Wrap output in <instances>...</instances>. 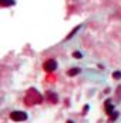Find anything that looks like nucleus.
Listing matches in <instances>:
<instances>
[{
  "instance_id": "obj_1",
  "label": "nucleus",
  "mask_w": 121,
  "mask_h": 123,
  "mask_svg": "<svg viewBox=\"0 0 121 123\" xmlns=\"http://www.w3.org/2000/svg\"><path fill=\"white\" fill-rule=\"evenodd\" d=\"M43 102V97L36 90V89H30L26 95V103L29 104V106H31V104H39Z\"/></svg>"
},
{
  "instance_id": "obj_4",
  "label": "nucleus",
  "mask_w": 121,
  "mask_h": 123,
  "mask_svg": "<svg viewBox=\"0 0 121 123\" xmlns=\"http://www.w3.org/2000/svg\"><path fill=\"white\" fill-rule=\"evenodd\" d=\"M14 0H0V6L2 7H7V6H13Z\"/></svg>"
},
{
  "instance_id": "obj_8",
  "label": "nucleus",
  "mask_w": 121,
  "mask_h": 123,
  "mask_svg": "<svg viewBox=\"0 0 121 123\" xmlns=\"http://www.w3.org/2000/svg\"><path fill=\"white\" fill-rule=\"evenodd\" d=\"M73 56H74L76 59H81V57H83V55L80 53V52H74V53H73Z\"/></svg>"
},
{
  "instance_id": "obj_2",
  "label": "nucleus",
  "mask_w": 121,
  "mask_h": 123,
  "mask_svg": "<svg viewBox=\"0 0 121 123\" xmlns=\"http://www.w3.org/2000/svg\"><path fill=\"white\" fill-rule=\"evenodd\" d=\"M10 117H11V120H14V122H23V120L27 119V115H26L24 112H22V110H14V112H11Z\"/></svg>"
},
{
  "instance_id": "obj_3",
  "label": "nucleus",
  "mask_w": 121,
  "mask_h": 123,
  "mask_svg": "<svg viewBox=\"0 0 121 123\" xmlns=\"http://www.w3.org/2000/svg\"><path fill=\"white\" fill-rule=\"evenodd\" d=\"M43 67H44L46 72H54V70L57 69V62H56V60H53V59L46 60V62H44V64H43Z\"/></svg>"
},
{
  "instance_id": "obj_5",
  "label": "nucleus",
  "mask_w": 121,
  "mask_h": 123,
  "mask_svg": "<svg viewBox=\"0 0 121 123\" xmlns=\"http://www.w3.org/2000/svg\"><path fill=\"white\" fill-rule=\"evenodd\" d=\"M106 107H107V113L113 116V112H114V109H113V106H111V103H110V102H107V103H106Z\"/></svg>"
},
{
  "instance_id": "obj_7",
  "label": "nucleus",
  "mask_w": 121,
  "mask_h": 123,
  "mask_svg": "<svg viewBox=\"0 0 121 123\" xmlns=\"http://www.w3.org/2000/svg\"><path fill=\"white\" fill-rule=\"evenodd\" d=\"M113 77L114 79H121V72H114L113 73Z\"/></svg>"
},
{
  "instance_id": "obj_6",
  "label": "nucleus",
  "mask_w": 121,
  "mask_h": 123,
  "mask_svg": "<svg viewBox=\"0 0 121 123\" xmlns=\"http://www.w3.org/2000/svg\"><path fill=\"white\" fill-rule=\"evenodd\" d=\"M80 73V69H71V70H68V76H76V75H78Z\"/></svg>"
}]
</instances>
